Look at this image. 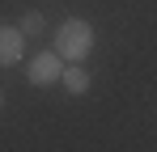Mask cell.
Returning a JSON list of instances; mask_svg holds the SVG:
<instances>
[{
  "instance_id": "cell-1",
  "label": "cell",
  "mask_w": 157,
  "mask_h": 152,
  "mask_svg": "<svg viewBox=\"0 0 157 152\" xmlns=\"http://www.w3.org/2000/svg\"><path fill=\"white\" fill-rule=\"evenodd\" d=\"M98 42V30L94 21H85V17H64V21L55 25V55L64 59V63H81V59H89V51Z\"/></svg>"
},
{
  "instance_id": "cell-2",
  "label": "cell",
  "mask_w": 157,
  "mask_h": 152,
  "mask_svg": "<svg viewBox=\"0 0 157 152\" xmlns=\"http://www.w3.org/2000/svg\"><path fill=\"white\" fill-rule=\"evenodd\" d=\"M59 72H64V59H59L55 51H38V55L26 59V80L34 85V89H51V85H59Z\"/></svg>"
},
{
  "instance_id": "cell-3",
  "label": "cell",
  "mask_w": 157,
  "mask_h": 152,
  "mask_svg": "<svg viewBox=\"0 0 157 152\" xmlns=\"http://www.w3.org/2000/svg\"><path fill=\"white\" fill-rule=\"evenodd\" d=\"M26 55V34L17 25H0V68H17Z\"/></svg>"
},
{
  "instance_id": "cell-4",
  "label": "cell",
  "mask_w": 157,
  "mask_h": 152,
  "mask_svg": "<svg viewBox=\"0 0 157 152\" xmlns=\"http://www.w3.org/2000/svg\"><path fill=\"white\" fill-rule=\"evenodd\" d=\"M59 85H64L72 97H85V93H89V72H85L81 63H64V72H59Z\"/></svg>"
},
{
  "instance_id": "cell-5",
  "label": "cell",
  "mask_w": 157,
  "mask_h": 152,
  "mask_svg": "<svg viewBox=\"0 0 157 152\" xmlns=\"http://www.w3.org/2000/svg\"><path fill=\"white\" fill-rule=\"evenodd\" d=\"M17 30H21L26 38H38V34H47V17H43L38 9H30V13H21V21H17Z\"/></svg>"
},
{
  "instance_id": "cell-6",
  "label": "cell",
  "mask_w": 157,
  "mask_h": 152,
  "mask_svg": "<svg viewBox=\"0 0 157 152\" xmlns=\"http://www.w3.org/2000/svg\"><path fill=\"white\" fill-rule=\"evenodd\" d=\"M0 110H4V93H0Z\"/></svg>"
}]
</instances>
